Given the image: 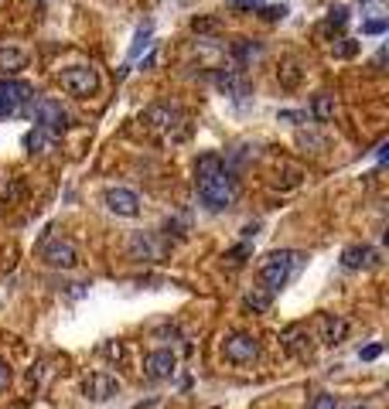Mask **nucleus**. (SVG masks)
<instances>
[{"label": "nucleus", "mask_w": 389, "mask_h": 409, "mask_svg": "<svg viewBox=\"0 0 389 409\" xmlns=\"http://www.w3.org/2000/svg\"><path fill=\"white\" fill-rule=\"evenodd\" d=\"M345 21H348V11L345 7H332L328 11V25L332 27H345Z\"/></svg>", "instance_id": "412c9836"}, {"label": "nucleus", "mask_w": 389, "mask_h": 409, "mask_svg": "<svg viewBox=\"0 0 389 409\" xmlns=\"http://www.w3.org/2000/svg\"><path fill=\"white\" fill-rule=\"evenodd\" d=\"M103 202L113 215H123V219L140 215V195L130 191V188H109V191L103 195Z\"/></svg>", "instance_id": "6e6552de"}, {"label": "nucleus", "mask_w": 389, "mask_h": 409, "mask_svg": "<svg viewBox=\"0 0 389 409\" xmlns=\"http://www.w3.org/2000/svg\"><path fill=\"white\" fill-rule=\"evenodd\" d=\"M386 31V18H376V21H365L362 34H383Z\"/></svg>", "instance_id": "5701e85b"}, {"label": "nucleus", "mask_w": 389, "mask_h": 409, "mask_svg": "<svg viewBox=\"0 0 389 409\" xmlns=\"http://www.w3.org/2000/svg\"><path fill=\"white\" fill-rule=\"evenodd\" d=\"M383 355V345H369V348H362V352H359V358H362V361H372V358H379Z\"/></svg>", "instance_id": "b1692460"}, {"label": "nucleus", "mask_w": 389, "mask_h": 409, "mask_svg": "<svg viewBox=\"0 0 389 409\" xmlns=\"http://www.w3.org/2000/svg\"><path fill=\"white\" fill-rule=\"evenodd\" d=\"M41 259H45L52 270H72L79 263V249L69 239H52V242L41 246Z\"/></svg>", "instance_id": "0eeeda50"}, {"label": "nucleus", "mask_w": 389, "mask_h": 409, "mask_svg": "<svg viewBox=\"0 0 389 409\" xmlns=\"http://www.w3.org/2000/svg\"><path fill=\"white\" fill-rule=\"evenodd\" d=\"M175 116H178V109H171V106H151L144 113V120L151 127H175Z\"/></svg>", "instance_id": "2eb2a0df"}, {"label": "nucleus", "mask_w": 389, "mask_h": 409, "mask_svg": "<svg viewBox=\"0 0 389 409\" xmlns=\"http://www.w3.org/2000/svg\"><path fill=\"white\" fill-rule=\"evenodd\" d=\"M195 188H198L202 204L212 208V212L229 208L236 198V181L219 153H205V157L198 160V167H195Z\"/></svg>", "instance_id": "f257e3e1"}, {"label": "nucleus", "mask_w": 389, "mask_h": 409, "mask_svg": "<svg viewBox=\"0 0 389 409\" xmlns=\"http://www.w3.org/2000/svg\"><path fill=\"white\" fill-rule=\"evenodd\" d=\"M321 331H325V345H338L345 331H348V324L341 321V317H332V314H325L321 317Z\"/></svg>", "instance_id": "f8f14e48"}, {"label": "nucleus", "mask_w": 389, "mask_h": 409, "mask_svg": "<svg viewBox=\"0 0 389 409\" xmlns=\"http://www.w3.org/2000/svg\"><path fill=\"white\" fill-rule=\"evenodd\" d=\"M27 65V55L21 48H0V72H21Z\"/></svg>", "instance_id": "4468645a"}, {"label": "nucleus", "mask_w": 389, "mask_h": 409, "mask_svg": "<svg viewBox=\"0 0 389 409\" xmlns=\"http://www.w3.org/2000/svg\"><path fill=\"white\" fill-rule=\"evenodd\" d=\"M82 389H86V396H89L93 403H106V399H113V396L120 392V379L109 375V372H93Z\"/></svg>", "instance_id": "1a4fd4ad"}, {"label": "nucleus", "mask_w": 389, "mask_h": 409, "mask_svg": "<svg viewBox=\"0 0 389 409\" xmlns=\"http://www.w3.org/2000/svg\"><path fill=\"white\" fill-rule=\"evenodd\" d=\"M25 113L34 120V127L45 130L48 137H58L65 130V123H69V113L62 109V102L55 99H31L25 106Z\"/></svg>", "instance_id": "7ed1b4c3"}, {"label": "nucleus", "mask_w": 389, "mask_h": 409, "mask_svg": "<svg viewBox=\"0 0 389 409\" xmlns=\"http://www.w3.org/2000/svg\"><path fill=\"white\" fill-rule=\"evenodd\" d=\"M297 263H301V256L290 253V249L270 253L266 263L259 266V283H263V290H266V293H277L280 286H287V280H290V273H294Z\"/></svg>", "instance_id": "f03ea898"}, {"label": "nucleus", "mask_w": 389, "mask_h": 409, "mask_svg": "<svg viewBox=\"0 0 389 409\" xmlns=\"http://www.w3.org/2000/svg\"><path fill=\"white\" fill-rule=\"evenodd\" d=\"M147 45H151V25H144L140 31H137V41H133V48H130V58H137Z\"/></svg>", "instance_id": "f3484780"}, {"label": "nucleus", "mask_w": 389, "mask_h": 409, "mask_svg": "<svg viewBox=\"0 0 389 409\" xmlns=\"http://www.w3.org/2000/svg\"><path fill=\"white\" fill-rule=\"evenodd\" d=\"M222 355H226V361H233V365H250L259 355V345L253 334H229L222 341Z\"/></svg>", "instance_id": "423d86ee"}, {"label": "nucleus", "mask_w": 389, "mask_h": 409, "mask_svg": "<svg viewBox=\"0 0 389 409\" xmlns=\"http://www.w3.org/2000/svg\"><path fill=\"white\" fill-rule=\"evenodd\" d=\"M62 85H65L72 96L86 99V96H96L100 76H96V69H89V65H72V69L62 72Z\"/></svg>", "instance_id": "39448f33"}, {"label": "nucleus", "mask_w": 389, "mask_h": 409, "mask_svg": "<svg viewBox=\"0 0 389 409\" xmlns=\"http://www.w3.org/2000/svg\"><path fill=\"white\" fill-rule=\"evenodd\" d=\"M297 65H294V62H290V65H284V69H280V82H284V85H297Z\"/></svg>", "instance_id": "4be33fe9"}, {"label": "nucleus", "mask_w": 389, "mask_h": 409, "mask_svg": "<svg viewBox=\"0 0 389 409\" xmlns=\"http://www.w3.org/2000/svg\"><path fill=\"white\" fill-rule=\"evenodd\" d=\"M311 409H338V399L332 396V392H321V396H314Z\"/></svg>", "instance_id": "aec40b11"}, {"label": "nucleus", "mask_w": 389, "mask_h": 409, "mask_svg": "<svg viewBox=\"0 0 389 409\" xmlns=\"http://www.w3.org/2000/svg\"><path fill=\"white\" fill-rule=\"evenodd\" d=\"M372 263V249L369 246H348L345 253H341V266L345 270H362Z\"/></svg>", "instance_id": "9b49d317"}, {"label": "nucleus", "mask_w": 389, "mask_h": 409, "mask_svg": "<svg viewBox=\"0 0 389 409\" xmlns=\"http://www.w3.org/2000/svg\"><path fill=\"white\" fill-rule=\"evenodd\" d=\"M236 55H239V58H259L263 48H259V45H250V41H239V45H236Z\"/></svg>", "instance_id": "6ab92c4d"}, {"label": "nucleus", "mask_w": 389, "mask_h": 409, "mask_svg": "<svg viewBox=\"0 0 389 409\" xmlns=\"http://www.w3.org/2000/svg\"><path fill=\"white\" fill-rule=\"evenodd\" d=\"M195 31H212V27H219V21H212V18H208V21H195Z\"/></svg>", "instance_id": "c756f323"}, {"label": "nucleus", "mask_w": 389, "mask_h": 409, "mask_svg": "<svg viewBox=\"0 0 389 409\" xmlns=\"http://www.w3.org/2000/svg\"><path fill=\"white\" fill-rule=\"evenodd\" d=\"M48 144H52V137H48L45 130H38V127H34V130H31V133L25 137V147H31V151H45Z\"/></svg>", "instance_id": "dca6fc26"}, {"label": "nucleus", "mask_w": 389, "mask_h": 409, "mask_svg": "<svg viewBox=\"0 0 389 409\" xmlns=\"http://www.w3.org/2000/svg\"><path fill=\"white\" fill-rule=\"evenodd\" d=\"M297 140H301V147H325V140H321V137H304V133H301Z\"/></svg>", "instance_id": "cd10ccee"}, {"label": "nucleus", "mask_w": 389, "mask_h": 409, "mask_svg": "<svg viewBox=\"0 0 389 409\" xmlns=\"http://www.w3.org/2000/svg\"><path fill=\"white\" fill-rule=\"evenodd\" d=\"M175 365H178V358H175V352H168V348L151 352L147 361H144V368H147V375H151V379H171Z\"/></svg>", "instance_id": "9d476101"}, {"label": "nucleus", "mask_w": 389, "mask_h": 409, "mask_svg": "<svg viewBox=\"0 0 389 409\" xmlns=\"http://www.w3.org/2000/svg\"><path fill=\"white\" fill-rule=\"evenodd\" d=\"M263 14H266L270 21H280V18L287 14V7H263Z\"/></svg>", "instance_id": "bb28decb"}, {"label": "nucleus", "mask_w": 389, "mask_h": 409, "mask_svg": "<svg viewBox=\"0 0 389 409\" xmlns=\"http://www.w3.org/2000/svg\"><path fill=\"white\" fill-rule=\"evenodd\" d=\"M311 113H314L318 123H328V120L335 116V96H332V92H318L311 102Z\"/></svg>", "instance_id": "ddd939ff"}, {"label": "nucleus", "mask_w": 389, "mask_h": 409, "mask_svg": "<svg viewBox=\"0 0 389 409\" xmlns=\"http://www.w3.org/2000/svg\"><path fill=\"white\" fill-rule=\"evenodd\" d=\"M229 7H246V11H259L263 7V0H226Z\"/></svg>", "instance_id": "393cba45"}, {"label": "nucleus", "mask_w": 389, "mask_h": 409, "mask_svg": "<svg viewBox=\"0 0 389 409\" xmlns=\"http://www.w3.org/2000/svg\"><path fill=\"white\" fill-rule=\"evenodd\" d=\"M7 385H11V365H7V361L0 358V392H4Z\"/></svg>", "instance_id": "a878e982"}, {"label": "nucleus", "mask_w": 389, "mask_h": 409, "mask_svg": "<svg viewBox=\"0 0 389 409\" xmlns=\"http://www.w3.org/2000/svg\"><path fill=\"white\" fill-rule=\"evenodd\" d=\"M31 99H34L31 96V85L18 82V78H0V120L25 113V106Z\"/></svg>", "instance_id": "20e7f679"}, {"label": "nucleus", "mask_w": 389, "mask_h": 409, "mask_svg": "<svg viewBox=\"0 0 389 409\" xmlns=\"http://www.w3.org/2000/svg\"><path fill=\"white\" fill-rule=\"evenodd\" d=\"M280 120H287V123H301V120H304V113H290V109H284V113H280Z\"/></svg>", "instance_id": "c85d7f7f"}, {"label": "nucleus", "mask_w": 389, "mask_h": 409, "mask_svg": "<svg viewBox=\"0 0 389 409\" xmlns=\"http://www.w3.org/2000/svg\"><path fill=\"white\" fill-rule=\"evenodd\" d=\"M246 304L253 307V310H266L270 307V293L263 290V293H246Z\"/></svg>", "instance_id": "a211bd4d"}]
</instances>
